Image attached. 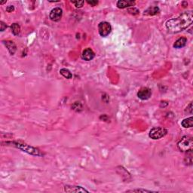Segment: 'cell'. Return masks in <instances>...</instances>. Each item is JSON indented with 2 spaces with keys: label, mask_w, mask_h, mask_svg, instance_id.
<instances>
[{
  "label": "cell",
  "mask_w": 193,
  "mask_h": 193,
  "mask_svg": "<svg viewBox=\"0 0 193 193\" xmlns=\"http://www.w3.org/2000/svg\"><path fill=\"white\" fill-rule=\"evenodd\" d=\"M72 3H73L76 8H82L83 6V5H84L85 2L84 1H72Z\"/></svg>",
  "instance_id": "obj_18"
},
{
  "label": "cell",
  "mask_w": 193,
  "mask_h": 193,
  "mask_svg": "<svg viewBox=\"0 0 193 193\" xmlns=\"http://www.w3.org/2000/svg\"><path fill=\"white\" fill-rule=\"evenodd\" d=\"M5 3H6V1L2 2H1V3H0V4H1V5H3V4H5Z\"/></svg>",
  "instance_id": "obj_24"
},
{
  "label": "cell",
  "mask_w": 193,
  "mask_h": 193,
  "mask_svg": "<svg viewBox=\"0 0 193 193\" xmlns=\"http://www.w3.org/2000/svg\"><path fill=\"white\" fill-rule=\"evenodd\" d=\"M127 11L129 12L130 14H131L133 15H136V14H139V10H138L137 8H136L134 7H131L130 8H129L128 10H127Z\"/></svg>",
  "instance_id": "obj_17"
},
{
  "label": "cell",
  "mask_w": 193,
  "mask_h": 193,
  "mask_svg": "<svg viewBox=\"0 0 193 193\" xmlns=\"http://www.w3.org/2000/svg\"><path fill=\"white\" fill-rule=\"evenodd\" d=\"M152 96V90L149 88H142L137 92V97L142 100H149Z\"/></svg>",
  "instance_id": "obj_7"
},
{
  "label": "cell",
  "mask_w": 193,
  "mask_h": 193,
  "mask_svg": "<svg viewBox=\"0 0 193 193\" xmlns=\"http://www.w3.org/2000/svg\"><path fill=\"white\" fill-rule=\"evenodd\" d=\"M6 144H11V146L16 147V148L21 150L22 151L27 153L28 154L33 155V156H42V153H41L40 150H38V149L35 148V147L30 146L27 145L25 143H21L20 142H7Z\"/></svg>",
  "instance_id": "obj_2"
},
{
  "label": "cell",
  "mask_w": 193,
  "mask_h": 193,
  "mask_svg": "<svg viewBox=\"0 0 193 193\" xmlns=\"http://www.w3.org/2000/svg\"><path fill=\"white\" fill-rule=\"evenodd\" d=\"M127 192H154V191H151V190H146V189H134V190H128Z\"/></svg>",
  "instance_id": "obj_19"
},
{
  "label": "cell",
  "mask_w": 193,
  "mask_h": 193,
  "mask_svg": "<svg viewBox=\"0 0 193 193\" xmlns=\"http://www.w3.org/2000/svg\"><path fill=\"white\" fill-rule=\"evenodd\" d=\"M98 31L99 33L103 37H106L112 31V27L109 23L106 21H103L100 22L98 25Z\"/></svg>",
  "instance_id": "obj_5"
},
{
  "label": "cell",
  "mask_w": 193,
  "mask_h": 193,
  "mask_svg": "<svg viewBox=\"0 0 193 193\" xmlns=\"http://www.w3.org/2000/svg\"><path fill=\"white\" fill-rule=\"evenodd\" d=\"M11 32L14 36H18L21 33V27L18 24L14 23V24H12V25L11 26Z\"/></svg>",
  "instance_id": "obj_15"
},
{
  "label": "cell",
  "mask_w": 193,
  "mask_h": 193,
  "mask_svg": "<svg viewBox=\"0 0 193 193\" xmlns=\"http://www.w3.org/2000/svg\"><path fill=\"white\" fill-rule=\"evenodd\" d=\"M193 140L192 137L184 136L177 143V147L182 152H189L192 150Z\"/></svg>",
  "instance_id": "obj_3"
},
{
  "label": "cell",
  "mask_w": 193,
  "mask_h": 193,
  "mask_svg": "<svg viewBox=\"0 0 193 193\" xmlns=\"http://www.w3.org/2000/svg\"><path fill=\"white\" fill-rule=\"evenodd\" d=\"M181 125L183 126L184 128H190L193 127V118L192 117H189V118H185L182 121Z\"/></svg>",
  "instance_id": "obj_14"
},
{
  "label": "cell",
  "mask_w": 193,
  "mask_h": 193,
  "mask_svg": "<svg viewBox=\"0 0 193 193\" xmlns=\"http://www.w3.org/2000/svg\"><path fill=\"white\" fill-rule=\"evenodd\" d=\"M159 8L157 6H150L146 11H144V14L150 15V16H153V15H156L159 13Z\"/></svg>",
  "instance_id": "obj_12"
},
{
  "label": "cell",
  "mask_w": 193,
  "mask_h": 193,
  "mask_svg": "<svg viewBox=\"0 0 193 193\" xmlns=\"http://www.w3.org/2000/svg\"><path fill=\"white\" fill-rule=\"evenodd\" d=\"M62 15H63V10L60 8L57 7L53 8L49 14L50 19L54 22H58L60 21L62 18Z\"/></svg>",
  "instance_id": "obj_6"
},
{
  "label": "cell",
  "mask_w": 193,
  "mask_h": 193,
  "mask_svg": "<svg viewBox=\"0 0 193 193\" xmlns=\"http://www.w3.org/2000/svg\"><path fill=\"white\" fill-rule=\"evenodd\" d=\"M193 22V12L187 11L180 14L177 18L168 20L166 22V27L171 33H177L183 31L192 25Z\"/></svg>",
  "instance_id": "obj_1"
},
{
  "label": "cell",
  "mask_w": 193,
  "mask_h": 193,
  "mask_svg": "<svg viewBox=\"0 0 193 193\" xmlns=\"http://www.w3.org/2000/svg\"><path fill=\"white\" fill-rule=\"evenodd\" d=\"M0 24H1V31L3 32L6 28H7L8 27L4 22H2V21H1V22H0Z\"/></svg>",
  "instance_id": "obj_22"
},
{
  "label": "cell",
  "mask_w": 193,
  "mask_h": 193,
  "mask_svg": "<svg viewBox=\"0 0 193 193\" xmlns=\"http://www.w3.org/2000/svg\"><path fill=\"white\" fill-rule=\"evenodd\" d=\"M186 112H189V113L192 114V102H191V103L189 104V106H188L187 107H186Z\"/></svg>",
  "instance_id": "obj_20"
},
{
  "label": "cell",
  "mask_w": 193,
  "mask_h": 193,
  "mask_svg": "<svg viewBox=\"0 0 193 193\" xmlns=\"http://www.w3.org/2000/svg\"><path fill=\"white\" fill-rule=\"evenodd\" d=\"M136 2L133 0H119L117 2V7L118 8H126L129 7H133Z\"/></svg>",
  "instance_id": "obj_8"
},
{
  "label": "cell",
  "mask_w": 193,
  "mask_h": 193,
  "mask_svg": "<svg viewBox=\"0 0 193 193\" xmlns=\"http://www.w3.org/2000/svg\"><path fill=\"white\" fill-rule=\"evenodd\" d=\"M82 57L83 60H86V61H90V60H93L95 58V54L93 51V50L91 49L90 48H88L83 51Z\"/></svg>",
  "instance_id": "obj_10"
},
{
  "label": "cell",
  "mask_w": 193,
  "mask_h": 193,
  "mask_svg": "<svg viewBox=\"0 0 193 193\" xmlns=\"http://www.w3.org/2000/svg\"><path fill=\"white\" fill-rule=\"evenodd\" d=\"M60 72L64 78L68 79H70L72 78V74L71 73L69 69H66V68H63V69H60Z\"/></svg>",
  "instance_id": "obj_16"
},
{
  "label": "cell",
  "mask_w": 193,
  "mask_h": 193,
  "mask_svg": "<svg viewBox=\"0 0 193 193\" xmlns=\"http://www.w3.org/2000/svg\"><path fill=\"white\" fill-rule=\"evenodd\" d=\"M186 43H187V39L185 37H181L174 42V47L175 48H182L186 46Z\"/></svg>",
  "instance_id": "obj_13"
},
{
  "label": "cell",
  "mask_w": 193,
  "mask_h": 193,
  "mask_svg": "<svg viewBox=\"0 0 193 193\" xmlns=\"http://www.w3.org/2000/svg\"><path fill=\"white\" fill-rule=\"evenodd\" d=\"M64 191L66 192H88L89 191L82 186H66L64 187Z\"/></svg>",
  "instance_id": "obj_9"
},
{
  "label": "cell",
  "mask_w": 193,
  "mask_h": 193,
  "mask_svg": "<svg viewBox=\"0 0 193 193\" xmlns=\"http://www.w3.org/2000/svg\"><path fill=\"white\" fill-rule=\"evenodd\" d=\"M14 10V5H8L7 8H6V11H7L8 12H12Z\"/></svg>",
  "instance_id": "obj_23"
},
{
  "label": "cell",
  "mask_w": 193,
  "mask_h": 193,
  "mask_svg": "<svg viewBox=\"0 0 193 193\" xmlns=\"http://www.w3.org/2000/svg\"><path fill=\"white\" fill-rule=\"evenodd\" d=\"M3 42H4L6 48L8 50L9 53L13 55L17 50V47L16 45L14 44V42H12V41H4Z\"/></svg>",
  "instance_id": "obj_11"
},
{
  "label": "cell",
  "mask_w": 193,
  "mask_h": 193,
  "mask_svg": "<svg viewBox=\"0 0 193 193\" xmlns=\"http://www.w3.org/2000/svg\"><path fill=\"white\" fill-rule=\"evenodd\" d=\"M168 133L167 129L162 127H155L150 130L149 137L153 140H159L165 137Z\"/></svg>",
  "instance_id": "obj_4"
},
{
  "label": "cell",
  "mask_w": 193,
  "mask_h": 193,
  "mask_svg": "<svg viewBox=\"0 0 193 193\" xmlns=\"http://www.w3.org/2000/svg\"><path fill=\"white\" fill-rule=\"evenodd\" d=\"M87 2L88 4L91 5L92 6H96L98 4V1H89V0H88Z\"/></svg>",
  "instance_id": "obj_21"
}]
</instances>
